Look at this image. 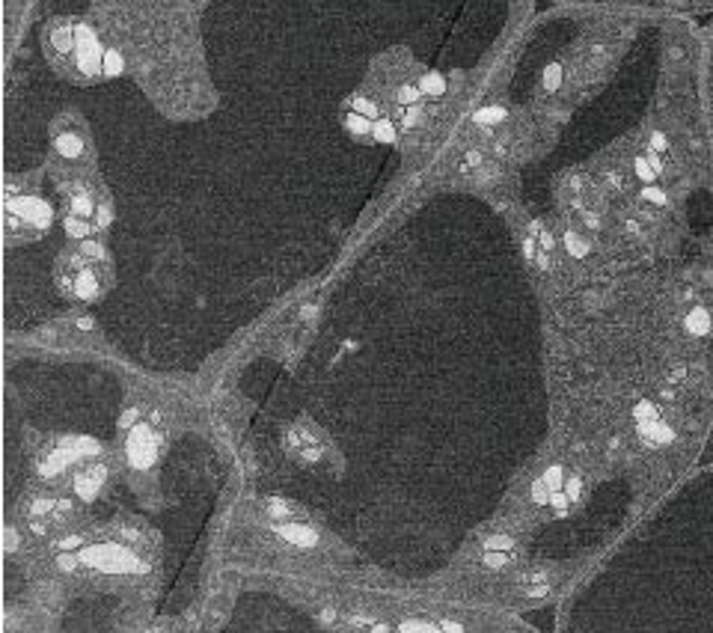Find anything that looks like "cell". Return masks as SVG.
Returning a JSON list of instances; mask_svg holds the SVG:
<instances>
[{
    "label": "cell",
    "instance_id": "obj_9",
    "mask_svg": "<svg viewBox=\"0 0 713 633\" xmlns=\"http://www.w3.org/2000/svg\"><path fill=\"white\" fill-rule=\"evenodd\" d=\"M128 458L134 467H149L155 458V437L149 425H138L128 437Z\"/></svg>",
    "mask_w": 713,
    "mask_h": 633
},
{
    "label": "cell",
    "instance_id": "obj_7",
    "mask_svg": "<svg viewBox=\"0 0 713 633\" xmlns=\"http://www.w3.org/2000/svg\"><path fill=\"white\" fill-rule=\"evenodd\" d=\"M286 440H289V452L298 461H303V465H315L324 455V444L312 425H291Z\"/></svg>",
    "mask_w": 713,
    "mask_h": 633
},
{
    "label": "cell",
    "instance_id": "obj_16",
    "mask_svg": "<svg viewBox=\"0 0 713 633\" xmlns=\"http://www.w3.org/2000/svg\"><path fill=\"white\" fill-rule=\"evenodd\" d=\"M484 545H488L491 550H496V547L508 550V547H512V538H491V541H484Z\"/></svg>",
    "mask_w": 713,
    "mask_h": 633
},
{
    "label": "cell",
    "instance_id": "obj_2",
    "mask_svg": "<svg viewBox=\"0 0 713 633\" xmlns=\"http://www.w3.org/2000/svg\"><path fill=\"white\" fill-rule=\"evenodd\" d=\"M45 54L75 81H93L101 72V45L81 21H54L45 30Z\"/></svg>",
    "mask_w": 713,
    "mask_h": 633
},
{
    "label": "cell",
    "instance_id": "obj_5",
    "mask_svg": "<svg viewBox=\"0 0 713 633\" xmlns=\"http://www.w3.org/2000/svg\"><path fill=\"white\" fill-rule=\"evenodd\" d=\"M601 4H625V6H642L651 13L663 15H713V0H601Z\"/></svg>",
    "mask_w": 713,
    "mask_h": 633
},
{
    "label": "cell",
    "instance_id": "obj_4",
    "mask_svg": "<svg viewBox=\"0 0 713 633\" xmlns=\"http://www.w3.org/2000/svg\"><path fill=\"white\" fill-rule=\"evenodd\" d=\"M45 226H51V209L45 206L39 197H9V206H6V232H9V241H15L18 235L21 239H30V235H39Z\"/></svg>",
    "mask_w": 713,
    "mask_h": 633
},
{
    "label": "cell",
    "instance_id": "obj_1",
    "mask_svg": "<svg viewBox=\"0 0 713 633\" xmlns=\"http://www.w3.org/2000/svg\"><path fill=\"white\" fill-rule=\"evenodd\" d=\"M648 541L663 574L651 625L713 630V467L684 485Z\"/></svg>",
    "mask_w": 713,
    "mask_h": 633
},
{
    "label": "cell",
    "instance_id": "obj_11",
    "mask_svg": "<svg viewBox=\"0 0 713 633\" xmlns=\"http://www.w3.org/2000/svg\"><path fill=\"white\" fill-rule=\"evenodd\" d=\"M280 536L286 541H291V545H300V547L315 545V533H312V529H303V526H282Z\"/></svg>",
    "mask_w": 713,
    "mask_h": 633
},
{
    "label": "cell",
    "instance_id": "obj_18",
    "mask_svg": "<svg viewBox=\"0 0 713 633\" xmlns=\"http://www.w3.org/2000/svg\"><path fill=\"white\" fill-rule=\"evenodd\" d=\"M484 562H488L491 568H503V565H505V556H503V553H500V556H496V553H491V556L484 559Z\"/></svg>",
    "mask_w": 713,
    "mask_h": 633
},
{
    "label": "cell",
    "instance_id": "obj_19",
    "mask_svg": "<svg viewBox=\"0 0 713 633\" xmlns=\"http://www.w3.org/2000/svg\"><path fill=\"white\" fill-rule=\"evenodd\" d=\"M77 545H81V538H63V541H60L63 550H72V547H77Z\"/></svg>",
    "mask_w": 713,
    "mask_h": 633
},
{
    "label": "cell",
    "instance_id": "obj_10",
    "mask_svg": "<svg viewBox=\"0 0 713 633\" xmlns=\"http://www.w3.org/2000/svg\"><path fill=\"white\" fill-rule=\"evenodd\" d=\"M54 146H56V152L66 155V158H77V155H81V149H84L81 138H77V134H72V131L60 134V138L54 140Z\"/></svg>",
    "mask_w": 713,
    "mask_h": 633
},
{
    "label": "cell",
    "instance_id": "obj_8",
    "mask_svg": "<svg viewBox=\"0 0 713 633\" xmlns=\"http://www.w3.org/2000/svg\"><path fill=\"white\" fill-rule=\"evenodd\" d=\"M701 98H705V119L713 143V15L701 36Z\"/></svg>",
    "mask_w": 713,
    "mask_h": 633
},
{
    "label": "cell",
    "instance_id": "obj_12",
    "mask_svg": "<svg viewBox=\"0 0 713 633\" xmlns=\"http://www.w3.org/2000/svg\"><path fill=\"white\" fill-rule=\"evenodd\" d=\"M66 230H69L72 239H87L89 223H87V218H77V214H69V218H66Z\"/></svg>",
    "mask_w": 713,
    "mask_h": 633
},
{
    "label": "cell",
    "instance_id": "obj_13",
    "mask_svg": "<svg viewBox=\"0 0 713 633\" xmlns=\"http://www.w3.org/2000/svg\"><path fill=\"white\" fill-rule=\"evenodd\" d=\"M268 508H270V517H286V515L294 512V505H291V503H282V500H270Z\"/></svg>",
    "mask_w": 713,
    "mask_h": 633
},
{
    "label": "cell",
    "instance_id": "obj_17",
    "mask_svg": "<svg viewBox=\"0 0 713 633\" xmlns=\"http://www.w3.org/2000/svg\"><path fill=\"white\" fill-rule=\"evenodd\" d=\"M402 630H432V625L428 621H404Z\"/></svg>",
    "mask_w": 713,
    "mask_h": 633
},
{
    "label": "cell",
    "instance_id": "obj_6",
    "mask_svg": "<svg viewBox=\"0 0 713 633\" xmlns=\"http://www.w3.org/2000/svg\"><path fill=\"white\" fill-rule=\"evenodd\" d=\"M84 559L101 571H140V559L119 545H98L84 553Z\"/></svg>",
    "mask_w": 713,
    "mask_h": 633
},
{
    "label": "cell",
    "instance_id": "obj_3",
    "mask_svg": "<svg viewBox=\"0 0 713 633\" xmlns=\"http://www.w3.org/2000/svg\"><path fill=\"white\" fill-rule=\"evenodd\" d=\"M56 282L75 301H96L110 286V259L105 247L84 241L75 253H66L56 265Z\"/></svg>",
    "mask_w": 713,
    "mask_h": 633
},
{
    "label": "cell",
    "instance_id": "obj_14",
    "mask_svg": "<svg viewBox=\"0 0 713 633\" xmlns=\"http://www.w3.org/2000/svg\"><path fill=\"white\" fill-rule=\"evenodd\" d=\"M51 508H54L51 500H36V503L30 505V517H42V515H48Z\"/></svg>",
    "mask_w": 713,
    "mask_h": 633
},
{
    "label": "cell",
    "instance_id": "obj_15",
    "mask_svg": "<svg viewBox=\"0 0 713 633\" xmlns=\"http://www.w3.org/2000/svg\"><path fill=\"white\" fill-rule=\"evenodd\" d=\"M375 138H378V140H392V126H390V122H378V126H375Z\"/></svg>",
    "mask_w": 713,
    "mask_h": 633
}]
</instances>
